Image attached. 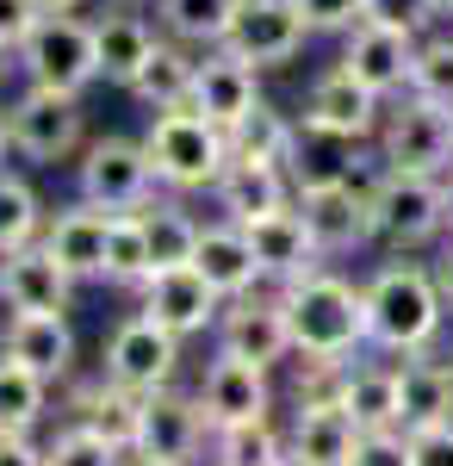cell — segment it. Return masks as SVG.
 <instances>
[{
	"instance_id": "obj_1",
	"label": "cell",
	"mask_w": 453,
	"mask_h": 466,
	"mask_svg": "<svg viewBox=\"0 0 453 466\" xmlns=\"http://www.w3.org/2000/svg\"><path fill=\"white\" fill-rule=\"evenodd\" d=\"M441 280L417 261H385L367 280V342L385 355H422L441 336Z\"/></svg>"
},
{
	"instance_id": "obj_2",
	"label": "cell",
	"mask_w": 453,
	"mask_h": 466,
	"mask_svg": "<svg viewBox=\"0 0 453 466\" xmlns=\"http://www.w3.org/2000/svg\"><path fill=\"white\" fill-rule=\"evenodd\" d=\"M286 323H292V349L298 355H342L367 349V292H354L342 274H298L279 292Z\"/></svg>"
},
{
	"instance_id": "obj_3",
	"label": "cell",
	"mask_w": 453,
	"mask_h": 466,
	"mask_svg": "<svg viewBox=\"0 0 453 466\" xmlns=\"http://www.w3.org/2000/svg\"><path fill=\"white\" fill-rule=\"evenodd\" d=\"M143 149H149V162H156V180H168V187H180V193L217 187L224 168L237 162V156H230V131L211 125L206 112H193V106L156 112Z\"/></svg>"
},
{
	"instance_id": "obj_4",
	"label": "cell",
	"mask_w": 453,
	"mask_h": 466,
	"mask_svg": "<svg viewBox=\"0 0 453 466\" xmlns=\"http://www.w3.org/2000/svg\"><path fill=\"white\" fill-rule=\"evenodd\" d=\"M453 224V199L441 175H398L385 168L373 180V230L391 249H422Z\"/></svg>"
},
{
	"instance_id": "obj_5",
	"label": "cell",
	"mask_w": 453,
	"mask_h": 466,
	"mask_svg": "<svg viewBox=\"0 0 453 466\" xmlns=\"http://www.w3.org/2000/svg\"><path fill=\"white\" fill-rule=\"evenodd\" d=\"M25 81L37 87H63V94H81L87 81H100V44H94V25L75 19V13H44L32 25V37L13 50Z\"/></svg>"
},
{
	"instance_id": "obj_6",
	"label": "cell",
	"mask_w": 453,
	"mask_h": 466,
	"mask_svg": "<svg viewBox=\"0 0 453 466\" xmlns=\"http://www.w3.org/2000/svg\"><path fill=\"white\" fill-rule=\"evenodd\" d=\"M379 162L398 175H453V106L410 94L379 125Z\"/></svg>"
},
{
	"instance_id": "obj_7",
	"label": "cell",
	"mask_w": 453,
	"mask_h": 466,
	"mask_svg": "<svg viewBox=\"0 0 453 466\" xmlns=\"http://www.w3.org/2000/svg\"><path fill=\"white\" fill-rule=\"evenodd\" d=\"M311 37V19L298 13V0H237L230 13V32L217 50L243 56L255 69H274V63H292Z\"/></svg>"
},
{
	"instance_id": "obj_8",
	"label": "cell",
	"mask_w": 453,
	"mask_h": 466,
	"mask_svg": "<svg viewBox=\"0 0 453 466\" xmlns=\"http://www.w3.org/2000/svg\"><path fill=\"white\" fill-rule=\"evenodd\" d=\"M6 125H13V149L25 162H63L69 149H81V94H63V87H25L13 106H6Z\"/></svg>"
},
{
	"instance_id": "obj_9",
	"label": "cell",
	"mask_w": 453,
	"mask_h": 466,
	"mask_svg": "<svg viewBox=\"0 0 453 466\" xmlns=\"http://www.w3.org/2000/svg\"><path fill=\"white\" fill-rule=\"evenodd\" d=\"M75 180H81V199H94L106 212H143L149 187H156V162L131 137H100V144H87Z\"/></svg>"
},
{
	"instance_id": "obj_10",
	"label": "cell",
	"mask_w": 453,
	"mask_h": 466,
	"mask_svg": "<svg viewBox=\"0 0 453 466\" xmlns=\"http://www.w3.org/2000/svg\"><path fill=\"white\" fill-rule=\"evenodd\" d=\"M298 212H305V224H311L323 255H354L379 237L373 230V187H354V180L298 187Z\"/></svg>"
},
{
	"instance_id": "obj_11",
	"label": "cell",
	"mask_w": 453,
	"mask_h": 466,
	"mask_svg": "<svg viewBox=\"0 0 453 466\" xmlns=\"http://www.w3.org/2000/svg\"><path fill=\"white\" fill-rule=\"evenodd\" d=\"M206 430H211L206 404L162 386V392L143 398V423H137V448H131V454H137L143 466H186L206 448Z\"/></svg>"
},
{
	"instance_id": "obj_12",
	"label": "cell",
	"mask_w": 453,
	"mask_h": 466,
	"mask_svg": "<svg viewBox=\"0 0 453 466\" xmlns=\"http://www.w3.org/2000/svg\"><path fill=\"white\" fill-rule=\"evenodd\" d=\"M180 367V336L162 329L156 318H131L112 329L106 342V380L131 386V392H162Z\"/></svg>"
},
{
	"instance_id": "obj_13",
	"label": "cell",
	"mask_w": 453,
	"mask_h": 466,
	"mask_svg": "<svg viewBox=\"0 0 453 466\" xmlns=\"http://www.w3.org/2000/svg\"><path fill=\"white\" fill-rule=\"evenodd\" d=\"M0 299L19 311H50V318H69L75 305V274L50 255V243H25V249L0 255Z\"/></svg>"
},
{
	"instance_id": "obj_14",
	"label": "cell",
	"mask_w": 453,
	"mask_h": 466,
	"mask_svg": "<svg viewBox=\"0 0 453 466\" xmlns=\"http://www.w3.org/2000/svg\"><path fill=\"white\" fill-rule=\"evenodd\" d=\"M379 100H385V94H373L360 75L329 69L311 94H305V131H317V137H342V144H360L367 131H379Z\"/></svg>"
},
{
	"instance_id": "obj_15",
	"label": "cell",
	"mask_w": 453,
	"mask_h": 466,
	"mask_svg": "<svg viewBox=\"0 0 453 466\" xmlns=\"http://www.w3.org/2000/svg\"><path fill=\"white\" fill-rule=\"evenodd\" d=\"M217 355L255 360V367H274L292 355V323L279 299H230V311L217 318Z\"/></svg>"
},
{
	"instance_id": "obj_16",
	"label": "cell",
	"mask_w": 453,
	"mask_h": 466,
	"mask_svg": "<svg viewBox=\"0 0 453 466\" xmlns=\"http://www.w3.org/2000/svg\"><path fill=\"white\" fill-rule=\"evenodd\" d=\"M199 404H206L211 430H230V423H255L274 410V392H267V367L237 355H217L206 367V386H199Z\"/></svg>"
},
{
	"instance_id": "obj_17",
	"label": "cell",
	"mask_w": 453,
	"mask_h": 466,
	"mask_svg": "<svg viewBox=\"0 0 453 466\" xmlns=\"http://www.w3.org/2000/svg\"><path fill=\"white\" fill-rule=\"evenodd\" d=\"M217 305H224V292L211 287L199 268H168V274H156L143 287V318H156L162 329H175V336H193V329L217 323L224 318Z\"/></svg>"
},
{
	"instance_id": "obj_18",
	"label": "cell",
	"mask_w": 453,
	"mask_h": 466,
	"mask_svg": "<svg viewBox=\"0 0 453 466\" xmlns=\"http://www.w3.org/2000/svg\"><path fill=\"white\" fill-rule=\"evenodd\" d=\"M410 63H417V37L391 32V25H373V19H360L348 32V50H342V69L360 75L373 94L410 87Z\"/></svg>"
},
{
	"instance_id": "obj_19",
	"label": "cell",
	"mask_w": 453,
	"mask_h": 466,
	"mask_svg": "<svg viewBox=\"0 0 453 466\" xmlns=\"http://www.w3.org/2000/svg\"><path fill=\"white\" fill-rule=\"evenodd\" d=\"M243 230H248V243H255V261H261L267 280H298V274H311L317 255H323L298 206H279V212L255 218V224H243Z\"/></svg>"
},
{
	"instance_id": "obj_20",
	"label": "cell",
	"mask_w": 453,
	"mask_h": 466,
	"mask_svg": "<svg viewBox=\"0 0 453 466\" xmlns=\"http://www.w3.org/2000/svg\"><path fill=\"white\" fill-rule=\"evenodd\" d=\"M112 218L106 206H94V199H81V206H69V212H56V224L44 230V243H50V255L69 268L75 280H106V243H112Z\"/></svg>"
},
{
	"instance_id": "obj_21",
	"label": "cell",
	"mask_w": 453,
	"mask_h": 466,
	"mask_svg": "<svg viewBox=\"0 0 453 466\" xmlns=\"http://www.w3.org/2000/svg\"><path fill=\"white\" fill-rule=\"evenodd\" d=\"M255 100H261V87H255V63H243V56H230V50H217V56H206L199 63V75H193V100L186 106L206 112L211 125H243L248 112H255Z\"/></svg>"
},
{
	"instance_id": "obj_22",
	"label": "cell",
	"mask_w": 453,
	"mask_h": 466,
	"mask_svg": "<svg viewBox=\"0 0 453 466\" xmlns=\"http://www.w3.org/2000/svg\"><path fill=\"white\" fill-rule=\"evenodd\" d=\"M360 423H354L342 404H305L298 423H292V441L286 454H298L305 466H354V448H360Z\"/></svg>"
},
{
	"instance_id": "obj_23",
	"label": "cell",
	"mask_w": 453,
	"mask_h": 466,
	"mask_svg": "<svg viewBox=\"0 0 453 466\" xmlns=\"http://www.w3.org/2000/svg\"><path fill=\"white\" fill-rule=\"evenodd\" d=\"M193 268H199L224 299H243V292L261 280V261H255V243H248L243 224H206V230H199Z\"/></svg>"
},
{
	"instance_id": "obj_24",
	"label": "cell",
	"mask_w": 453,
	"mask_h": 466,
	"mask_svg": "<svg viewBox=\"0 0 453 466\" xmlns=\"http://www.w3.org/2000/svg\"><path fill=\"white\" fill-rule=\"evenodd\" d=\"M211 193H217V206L230 212V224H255V218L292 206V199H286V168H274V162H230Z\"/></svg>"
},
{
	"instance_id": "obj_25",
	"label": "cell",
	"mask_w": 453,
	"mask_h": 466,
	"mask_svg": "<svg viewBox=\"0 0 453 466\" xmlns=\"http://www.w3.org/2000/svg\"><path fill=\"white\" fill-rule=\"evenodd\" d=\"M6 355H19L25 367H37L44 380H63L75 360V329L69 318H50V311H19L6 329Z\"/></svg>"
},
{
	"instance_id": "obj_26",
	"label": "cell",
	"mask_w": 453,
	"mask_h": 466,
	"mask_svg": "<svg viewBox=\"0 0 453 466\" xmlns=\"http://www.w3.org/2000/svg\"><path fill=\"white\" fill-rule=\"evenodd\" d=\"M143 398L149 392H131L118 380H100L87 392H75V423H87L94 435H106L112 448H137V423H143Z\"/></svg>"
},
{
	"instance_id": "obj_27",
	"label": "cell",
	"mask_w": 453,
	"mask_h": 466,
	"mask_svg": "<svg viewBox=\"0 0 453 466\" xmlns=\"http://www.w3.org/2000/svg\"><path fill=\"white\" fill-rule=\"evenodd\" d=\"M342 410L360 430H404V380H398V367H348Z\"/></svg>"
},
{
	"instance_id": "obj_28",
	"label": "cell",
	"mask_w": 453,
	"mask_h": 466,
	"mask_svg": "<svg viewBox=\"0 0 453 466\" xmlns=\"http://www.w3.org/2000/svg\"><path fill=\"white\" fill-rule=\"evenodd\" d=\"M298 137H305V131H298L286 112H274L267 100H255V112H248L243 125H230V156H237V162H274V168H292Z\"/></svg>"
},
{
	"instance_id": "obj_29",
	"label": "cell",
	"mask_w": 453,
	"mask_h": 466,
	"mask_svg": "<svg viewBox=\"0 0 453 466\" xmlns=\"http://www.w3.org/2000/svg\"><path fill=\"white\" fill-rule=\"evenodd\" d=\"M398 380H404V430L448 423L453 417V367L428 360V349H422V355H404Z\"/></svg>"
},
{
	"instance_id": "obj_30",
	"label": "cell",
	"mask_w": 453,
	"mask_h": 466,
	"mask_svg": "<svg viewBox=\"0 0 453 466\" xmlns=\"http://www.w3.org/2000/svg\"><path fill=\"white\" fill-rule=\"evenodd\" d=\"M193 75H199V63L180 50V37H175V44H156V50H149V63L137 69L131 94H137L149 112H175V106L193 100Z\"/></svg>"
},
{
	"instance_id": "obj_31",
	"label": "cell",
	"mask_w": 453,
	"mask_h": 466,
	"mask_svg": "<svg viewBox=\"0 0 453 466\" xmlns=\"http://www.w3.org/2000/svg\"><path fill=\"white\" fill-rule=\"evenodd\" d=\"M94 44H100V75L118 81V87H131L137 69L149 63V50H156V32L143 25L137 13H106L94 25Z\"/></svg>"
},
{
	"instance_id": "obj_32",
	"label": "cell",
	"mask_w": 453,
	"mask_h": 466,
	"mask_svg": "<svg viewBox=\"0 0 453 466\" xmlns=\"http://www.w3.org/2000/svg\"><path fill=\"white\" fill-rule=\"evenodd\" d=\"M143 230H149L156 274H168V268H193V255H199V230H206V224H193L186 206H143ZM156 274H149V280H156Z\"/></svg>"
},
{
	"instance_id": "obj_33",
	"label": "cell",
	"mask_w": 453,
	"mask_h": 466,
	"mask_svg": "<svg viewBox=\"0 0 453 466\" xmlns=\"http://www.w3.org/2000/svg\"><path fill=\"white\" fill-rule=\"evenodd\" d=\"M156 255H149V230L143 212H118L112 218V243H106V280L112 287H149Z\"/></svg>"
},
{
	"instance_id": "obj_34",
	"label": "cell",
	"mask_w": 453,
	"mask_h": 466,
	"mask_svg": "<svg viewBox=\"0 0 453 466\" xmlns=\"http://www.w3.org/2000/svg\"><path fill=\"white\" fill-rule=\"evenodd\" d=\"M44 392H50V380L37 367H25L19 355H0V430H32L44 417Z\"/></svg>"
},
{
	"instance_id": "obj_35",
	"label": "cell",
	"mask_w": 453,
	"mask_h": 466,
	"mask_svg": "<svg viewBox=\"0 0 453 466\" xmlns=\"http://www.w3.org/2000/svg\"><path fill=\"white\" fill-rule=\"evenodd\" d=\"M237 0H162V25L180 44H224Z\"/></svg>"
},
{
	"instance_id": "obj_36",
	"label": "cell",
	"mask_w": 453,
	"mask_h": 466,
	"mask_svg": "<svg viewBox=\"0 0 453 466\" xmlns=\"http://www.w3.org/2000/svg\"><path fill=\"white\" fill-rule=\"evenodd\" d=\"M37 230H44V206H37L32 180L0 175V255L37 243Z\"/></svg>"
},
{
	"instance_id": "obj_37",
	"label": "cell",
	"mask_w": 453,
	"mask_h": 466,
	"mask_svg": "<svg viewBox=\"0 0 453 466\" xmlns=\"http://www.w3.org/2000/svg\"><path fill=\"white\" fill-rule=\"evenodd\" d=\"M217 466H286V441L274 435L267 417L217 430Z\"/></svg>"
},
{
	"instance_id": "obj_38",
	"label": "cell",
	"mask_w": 453,
	"mask_h": 466,
	"mask_svg": "<svg viewBox=\"0 0 453 466\" xmlns=\"http://www.w3.org/2000/svg\"><path fill=\"white\" fill-rule=\"evenodd\" d=\"M131 461H137V454L112 448V441H106V435H94L87 423H69V430L44 448V466H131Z\"/></svg>"
},
{
	"instance_id": "obj_39",
	"label": "cell",
	"mask_w": 453,
	"mask_h": 466,
	"mask_svg": "<svg viewBox=\"0 0 453 466\" xmlns=\"http://www.w3.org/2000/svg\"><path fill=\"white\" fill-rule=\"evenodd\" d=\"M410 94L453 106V37H428L417 44V63H410Z\"/></svg>"
},
{
	"instance_id": "obj_40",
	"label": "cell",
	"mask_w": 453,
	"mask_h": 466,
	"mask_svg": "<svg viewBox=\"0 0 453 466\" xmlns=\"http://www.w3.org/2000/svg\"><path fill=\"white\" fill-rule=\"evenodd\" d=\"M367 19H373V25H391V32L422 37L441 19V6H435V0H367Z\"/></svg>"
},
{
	"instance_id": "obj_41",
	"label": "cell",
	"mask_w": 453,
	"mask_h": 466,
	"mask_svg": "<svg viewBox=\"0 0 453 466\" xmlns=\"http://www.w3.org/2000/svg\"><path fill=\"white\" fill-rule=\"evenodd\" d=\"M298 13L311 19V32H354L367 19V0H298Z\"/></svg>"
},
{
	"instance_id": "obj_42",
	"label": "cell",
	"mask_w": 453,
	"mask_h": 466,
	"mask_svg": "<svg viewBox=\"0 0 453 466\" xmlns=\"http://www.w3.org/2000/svg\"><path fill=\"white\" fill-rule=\"evenodd\" d=\"M354 466H410V435L398 430H367L354 448Z\"/></svg>"
},
{
	"instance_id": "obj_43",
	"label": "cell",
	"mask_w": 453,
	"mask_h": 466,
	"mask_svg": "<svg viewBox=\"0 0 453 466\" xmlns=\"http://www.w3.org/2000/svg\"><path fill=\"white\" fill-rule=\"evenodd\" d=\"M410 435V466H453V417L448 423H422Z\"/></svg>"
},
{
	"instance_id": "obj_44",
	"label": "cell",
	"mask_w": 453,
	"mask_h": 466,
	"mask_svg": "<svg viewBox=\"0 0 453 466\" xmlns=\"http://www.w3.org/2000/svg\"><path fill=\"white\" fill-rule=\"evenodd\" d=\"M37 19H44L37 0H0V50H19V44L32 37Z\"/></svg>"
},
{
	"instance_id": "obj_45",
	"label": "cell",
	"mask_w": 453,
	"mask_h": 466,
	"mask_svg": "<svg viewBox=\"0 0 453 466\" xmlns=\"http://www.w3.org/2000/svg\"><path fill=\"white\" fill-rule=\"evenodd\" d=\"M0 466H44V454L25 441V430H0Z\"/></svg>"
},
{
	"instance_id": "obj_46",
	"label": "cell",
	"mask_w": 453,
	"mask_h": 466,
	"mask_svg": "<svg viewBox=\"0 0 453 466\" xmlns=\"http://www.w3.org/2000/svg\"><path fill=\"white\" fill-rule=\"evenodd\" d=\"M435 280H441V292H448V299H453V243H448V249H441V261H435Z\"/></svg>"
},
{
	"instance_id": "obj_47",
	"label": "cell",
	"mask_w": 453,
	"mask_h": 466,
	"mask_svg": "<svg viewBox=\"0 0 453 466\" xmlns=\"http://www.w3.org/2000/svg\"><path fill=\"white\" fill-rule=\"evenodd\" d=\"M37 6H44V13H75L81 0H37Z\"/></svg>"
},
{
	"instance_id": "obj_48",
	"label": "cell",
	"mask_w": 453,
	"mask_h": 466,
	"mask_svg": "<svg viewBox=\"0 0 453 466\" xmlns=\"http://www.w3.org/2000/svg\"><path fill=\"white\" fill-rule=\"evenodd\" d=\"M6 144H13V125H6V112H0V156H6Z\"/></svg>"
},
{
	"instance_id": "obj_49",
	"label": "cell",
	"mask_w": 453,
	"mask_h": 466,
	"mask_svg": "<svg viewBox=\"0 0 453 466\" xmlns=\"http://www.w3.org/2000/svg\"><path fill=\"white\" fill-rule=\"evenodd\" d=\"M435 6H441V19H453V0H435Z\"/></svg>"
},
{
	"instance_id": "obj_50",
	"label": "cell",
	"mask_w": 453,
	"mask_h": 466,
	"mask_svg": "<svg viewBox=\"0 0 453 466\" xmlns=\"http://www.w3.org/2000/svg\"><path fill=\"white\" fill-rule=\"evenodd\" d=\"M286 466H305V461H298V454H286Z\"/></svg>"
},
{
	"instance_id": "obj_51",
	"label": "cell",
	"mask_w": 453,
	"mask_h": 466,
	"mask_svg": "<svg viewBox=\"0 0 453 466\" xmlns=\"http://www.w3.org/2000/svg\"><path fill=\"white\" fill-rule=\"evenodd\" d=\"M448 199H453V175H448Z\"/></svg>"
},
{
	"instance_id": "obj_52",
	"label": "cell",
	"mask_w": 453,
	"mask_h": 466,
	"mask_svg": "<svg viewBox=\"0 0 453 466\" xmlns=\"http://www.w3.org/2000/svg\"><path fill=\"white\" fill-rule=\"evenodd\" d=\"M0 56H6V50H0ZM0 75H6V63H0Z\"/></svg>"
},
{
	"instance_id": "obj_53",
	"label": "cell",
	"mask_w": 453,
	"mask_h": 466,
	"mask_svg": "<svg viewBox=\"0 0 453 466\" xmlns=\"http://www.w3.org/2000/svg\"><path fill=\"white\" fill-rule=\"evenodd\" d=\"M137 466H143V461H137Z\"/></svg>"
}]
</instances>
